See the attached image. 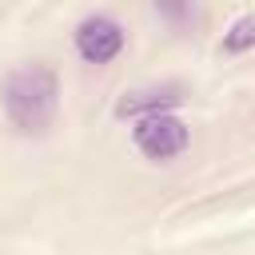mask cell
<instances>
[{"label":"cell","mask_w":255,"mask_h":255,"mask_svg":"<svg viewBox=\"0 0 255 255\" xmlns=\"http://www.w3.org/2000/svg\"><path fill=\"white\" fill-rule=\"evenodd\" d=\"M131 139L135 147L147 155V159H171L187 147V124L167 116V112H155V116H143L135 128H131Z\"/></svg>","instance_id":"2"},{"label":"cell","mask_w":255,"mask_h":255,"mask_svg":"<svg viewBox=\"0 0 255 255\" xmlns=\"http://www.w3.org/2000/svg\"><path fill=\"white\" fill-rule=\"evenodd\" d=\"M247 48H255V16H239V20L223 32V52L239 56V52H247Z\"/></svg>","instance_id":"5"},{"label":"cell","mask_w":255,"mask_h":255,"mask_svg":"<svg viewBox=\"0 0 255 255\" xmlns=\"http://www.w3.org/2000/svg\"><path fill=\"white\" fill-rule=\"evenodd\" d=\"M179 104V92L175 88H163V92H131L116 104V116H155V112H167Z\"/></svg>","instance_id":"4"},{"label":"cell","mask_w":255,"mask_h":255,"mask_svg":"<svg viewBox=\"0 0 255 255\" xmlns=\"http://www.w3.org/2000/svg\"><path fill=\"white\" fill-rule=\"evenodd\" d=\"M0 100H4V116L16 131L24 135H40L52 116H56V104H60V84H56V72L44 68V64H32V68H20L4 80L0 88Z\"/></svg>","instance_id":"1"},{"label":"cell","mask_w":255,"mask_h":255,"mask_svg":"<svg viewBox=\"0 0 255 255\" xmlns=\"http://www.w3.org/2000/svg\"><path fill=\"white\" fill-rule=\"evenodd\" d=\"M151 8H155L171 28H183L187 16H191V0H151Z\"/></svg>","instance_id":"6"},{"label":"cell","mask_w":255,"mask_h":255,"mask_svg":"<svg viewBox=\"0 0 255 255\" xmlns=\"http://www.w3.org/2000/svg\"><path fill=\"white\" fill-rule=\"evenodd\" d=\"M120 48H124V28L112 16H88L76 28V52L88 64H108L120 56Z\"/></svg>","instance_id":"3"}]
</instances>
